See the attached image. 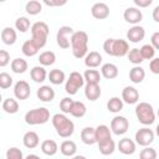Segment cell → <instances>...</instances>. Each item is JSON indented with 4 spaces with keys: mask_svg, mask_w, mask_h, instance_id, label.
Returning <instances> with one entry per match:
<instances>
[{
    "mask_svg": "<svg viewBox=\"0 0 159 159\" xmlns=\"http://www.w3.org/2000/svg\"><path fill=\"white\" fill-rule=\"evenodd\" d=\"M135 116H137L139 123H142L144 125H150L155 120L154 109H153L152 104H149L148 102H140V103L137 104V107H135Z\"/></svg>",
    "mask_w": 159,
    "mask_h": 159,
    "instance_id": "cell-5",
    "label": "cell"
},
{
    "mask_svg": "<svg viewBox=\"0 0 159 159\" xmlns=\"http://www.w3.org/2000/svg\"><path fill=\"white\" fill-rule=\"evenodd\" d=\"M22 143H24V145H25L26 148H29V149H34V148H36V147L39 145V143H40V138H39V135H37L36 132L30 130V132H26V133L24 134Z\"/></svg>",
    "mask_w": 159,
    "mask_h": 159,
    "instance_id": "cell-18",
    "label": "cell"
},
{
    "mask_svg": "<svg viewBox=\"0 0 159 159\" xmlns=\"http://www.w3.org/2000/svg\"><path fill=\"white\" fill-rule=\"evenodd\" d=\"M25 10H26V12L30 14V15H37V14L41 12L42 5H41V2L37 1V0H31V1H27V2H26Z\"/></svg>",
    "mask_w": 159,
    "mask_h": 159,
    "instance_id": "cell-37",
    "label": "cell"
},
{
    "mask_svg": "<svg viewBox=\"0 0 159 159\" xmlns=\"http://www.w3.org/2000/svg\"><path fill=\"white\" fill-rule=\"evenodd\" d=\"M149 70L154 73V75H159V57L153 58L149 63Z\"/></svg>",
    "mask_w": 159,
    "mask_h": 159,
    "instance_id": "cell-47",
    "label": "cell"
},
{
    "mask_svg": "<svg viewBox=\"0 0 159 159\" xmlns=\"http://www.w3.org/2000/svg\"><path fill=\"white\" fill-rule=\"evenodd\" d=\"M81 139L87 145H92V144L97 143V139H96V128H92V127L83 128L82 132H81Z\"/></svg>",
    "mask_w": 159,
    "mask_h": 159,
    "instance_id": "cell-21",
    "label": "cell"
},
{
    "mask_svg": "<svg viewBox=\"0 0 159 159\" xmlns=\"http://www.w3.org/2000/svg\"><path fill=\"white\" fill-rule=\"evenodd\" d=\"M84 96L89 101H97L101 97V87L99 84L87 83L84 87Z\"/></svg>",
    "mask_w": 159,
    "mask_h": 159,
    "instance_id": "cell-19",
    "label": "cell"
},
{
    "mask_svg": "<svg viewBox=\"0 0 159 159\" xmlns=\"http://www.w3.org/2000/svg\"><path fill=\"white\" fill-rule=\"evenodd\" d=\"M155 133H157V135L159 137V124L157 125V128H155Z\"/></svg>",
    "mask_w": 159,
    "mask_h": 159,
    "instance_id": "cell-54",
    "label": "cell"
},
{
    "mask_svg": "<svg viewBox=\"0 0 159 159\" xmlns=\"http://www.w3.org/2000/svg\"><path fill=\"white\" fill-rule=\"evenodd\" d=\"M101 73L97 70H86L83 73V78L87 83H93V84H99L101 81Z\"/></svg>",
    "mask_w": 159,
    "mask_h": 159,
    "instance_id": "cell-31",
    "label": "cell"
},
{
    "mask_svg": "<svg viewBox=\"0 0 159 159\" xmlns=\"http://www.w3.org/2000/svg\"><path fill=\"white\" fill-rule=\"evenodd\" d=\"M73 102H75V101H73L71 97H65V98L61 99V102H60V109L62 111L63 114H66V113H71Z\"/></svg>",
    "mask_w": 159,
    "mask_h": 159,
    "instance_id": "cell-42",
    "label": "cell"
},
{
    "mask_svg": "<svg viewBox=\"0 0 159 159\" xmlns=\"http://www.w3.org/2000/svg\"><path fill=\"white\" fill-rule=\"evenodd\" d=\"M118 150L124 155H130L135 152V143L129 138H123L118 143Z\"/></svg>",
    "mask_w": 159,
    "mask_h": 159,
    "instance_id": "cell-16",
    "label": "cell"
},
{
    "mask_svg": "<svg viewBox=\"0 0 159 159\" xmlns=\"http://www.w3.org/2000/svg\"><path fill=\"white\" fill-rule=\"evenodd\" d=\"M128 128H129V122L123 116H117L111 120V130L116 135H122L127 133Z\"/></svg>",
    "mask_w": 159,
    "mask_h": 159,
    "instance_id": "cell-9",
    "label": "cell"
},
{
    "mask_svg": "<svg viewBox=\"0 0 159 159\" xmlns=\"http://www.w3.org/2000/svg\"><path fill=\"white\" fill-rule=\"evenodd\" d=\"M15 27L20 32H26L30 29V20L27 17H25V16H20L15 21Z\"/></svg>",
    "mask_w": 159,
    "mask_h": 159,
    "instance_id": "cell-41",
    "label": "cell"
},
{
    "mask_svg": "<svg viewBox=\"0 0 159 159\" xmlns=\"http://www.w3.org/2000/svg\"><path fill=\"white\" fill-rule=\"evenodd\" d=\"M101 75L107 80H113L118 76V67L114 63H104L101 68Z\"/></svg>",
    "mask_w": 159,
    "mask_h": 159,
    "instance_id": "cell-24",
    "label": "cell"
},
{
    "mask_svg": "<svg viewBox=\"0 0 159 159\" xmlns=\"http://www.w3.org/2000/svg\"><path fill=\"white\" fill-rule=\"evenodd\" d=\"M1 107L9 114H14V113H16L19 111V103L14 98H6V99H4Z\"/></svg>",
    "mask_w": 159,
    "mask_h": 159,
    "instance_id": "cell-32",
    "label": "cell"
},
{
    "mask_svg": "<svg viewBox=\"0 0 159 159\" xmlns=\"http://www.w3.org/2000/svg\"><path fill=\"white\" fill-rule=\"evenodd\" d=\"M10 62V55L6 50H1L0 51V66L5 67L7 63Z\"/></svg>",
    "mask_w": 159,
    "mask_h": 159,
    "instance_id": "cell-46",
    "label": "cell"
},
{
    "mask_svg": "<svg viewBox=\"0 0 159 159\" xmlns=\"http://www.w3.org/2000/svg\"><path fill=\"white\" fill-rule=\"evenodd\" d=\"M50 119V111L45 107L35 108L25 114V122L30 125H37V124H45Z\"/></svg>",
    "mask_w": 159,
    "mask_h": 159,
    "instance_id": "cell-6",
    "label": "cell"
},
{
    "mask_svg": "<svg viewBox=\"0 0 159 159\" xmlns=\"http://www.w3.org/2000/svg\"><path fill=\"white\" fill-rule=\"evenodd\" d=\"M30 76H31V78H32L34 82L42 83L46 80V77H47V72L43 68V66H35L30 71Z\"/></svg>",
    "mask_w": 159,
    "mask_h": 159,
    "instance_id": "cell-23",
    "label": "cell"
},
{
    "mask_svg": "<svg viewBox=\"0 0 159 159\" xmlns=\"http://www.w3.org/2000/svg\"><path fill=\"white\" fill-rule=\"evenodd\" d=\"M11 84H12V77L6 72H1L0 73V87L2 89H6Z\"/></svg>",
    "mask_w": 159,
    "mask_h": 159,
    "instance_id": "cell-44",
    "label": "cell"
},
{
    "mask_svg": "<svg viewBox=\"0 0 159 159\" xmlns=\"http://www.w3.org/2000/svg\"><path fill=\"white\" fill-rule=\"evenodd\" d=\"M91 14L94 19L98 20L107 19L109 16V6L106 2H96L91 9Z\"/></svg>",
    "mask_w": 159,
    "mask_h": 159,
    "instance_id": "cell-13",
    "label": "cell"
},
{
    "mask_svg": "<svg viewBox=\"0 0 159 159\" xmlns=\"http://www.w3.org/2000/svg\"><path fill=\"white\" fill-rule=\"evenodd\" d=\"M139 159H157V150L150 147H145L142 149L139 154Z\"/></svg>",
    "mask_w": 159,
    "mask_h": 159,
    "instance_id": "cell-43",
    "label": "cell"
},
{
    "mask_svg": "<svg viewBox=\"0 0 159 159\" xmlns=\"http://www.w3.org/2000/svg\"><path fill=\"white\" fill-rule=\"evenodd\" d=\"M102 63V56L97 51H91L84 57V65L88 68H96Z\"/></svg>",
    "mask_w": 159,
    "mask_h": 159,
    "instance_id": "cell-17",
    "label": "cell"
},
{
    "mask_svg": "<svg viewBox=\"0 0 159 159\" xmlns=\"http://www.w3.org/2000/svg\"><path fill=\"white\" fill-rule=\"evenodd\" d=\"M139 50H140V53H142L143 60H153V57H154V55H155V48H154L150 43L143 45Z\"/></svg>",
    "mask_w": 159,
    "mask_h": 159,
    "instance_id": "cell-39",
    "label": "cell"
},
{
    "mask_svg": "<svg viewBox=\"0 0 159 159\" xmlns=\"http://www.w3.org/2000/svg\"><path fill=\"white\" fill-rule=\"evenodd\" d=\"M153 0H134V4L138 6V7H147L149 5H152Z\"/></svg>",
    "mask_w": 159,
    "mask_h": 159,
    "instance_id": "cell-50",
    "label": "cell"
},
{
    "mask_svg": "<svg viewBox=\"0 0 159 159\" xmlns=\"http://www.w3.org/2000/svg\"><path fill=\"white\" fill-rule=\"evenodd\" d=\"M158 117H159V109H158Z\"/></svg>",
    "mask_w": 159,
    "mask_h": 159,
    "instance_id": "cell-55",
    "label": "cell"
},
{
    "mask_svg": "<svg viewBox=\"0 0 159 159\" xmlns=\"http://www.w3.org/2000/svg\"><path fill=\"white\" fill-rule=\"evenodd\" d=\"M52 125L56 129V133L62 138H68L75 132V124L68 119L63 113H56L52 117Z\"/></svg>",
    "mask_w": 159,
    "mask_h": 159,
    "instance_id": "cell-3",
    "label": "cell"
},
{
    "mask_svg": "<svg viewBox=\"0 0 159 159\" xmlns=\"http://www.w3.org/2000/svg\"><path fill=\"white\" fill-rule=\"evenodd\" d=\"M87 112V108H86V104L83 102H80V101H75L73 102V106H72V109H71V113L73 117L76 118H82Z\"/></svg>",
    "mask_w": 159,
    "mask_h": 159,
    "instance_id": "cell-35",
    "label": "cell"
},
{
    "mask_svg": "<svg viewBox=\"0 0 159 159\" xmlns=\"http://www.w3.org/2000/svg\"><path fill=\"white\" fill-rule=\"evenodd\" d=\"M72 53L76 58H83L88 51V35L84 31H76L71 37Z\"/></svg>",
    "mask_w": 159,
    "mask_h": 159,
    "instance_id": "cell-1",
    "label": "cell"
},
{
    "mask_svg": "<svg viewBox=\"0 0 159 159\" xmlns=\"http://www.w3.org/2000/svg\"><path fill=\"white\" fill-rule=\"evenodd\" d=\"M14 94L17 99L20 101H24V99H27L31 94V88H30V84L24 81V80H20L15 83L14 86Z\"/></svg>",
    "mask_w": 159,
    "mask_h": 159,
    "instance_id": "cell-11",
    "label": "cell"
},
{
    "mask_svg": "<svg viewBox=\"0 0 159 159\" xmlns=\"http://www.w3.org/2000/svg\"><path fill=\"white\" fill-rule=\"evenodd\" d=\"M103 50L109 56L123 57L129 52V45L123 39H107L103 43Z\"/></svg>",
    "mask_w": 159,
    "mask_h": 159,
    "instance_id": "cell-2",
    "label": "cell"
},
{
    "mask_svg": "<svg viewBox=\"0 0 159 159\" xmlns=\"http://www.w3.org/2000/svg\"><path fill=\"white\" fill-rule=\"evenodd\" d=\"M98 149H99V153L103 154V155H109L112 154L114 150H116V143L114 140L111 138L108 140H104V142H101L98 143Z\"/></svg>",
    "mask_w": 159,
    "mask_h": 159,
    "instance_id": "cell-29",
    "label": "cell"
},
{
    "mask_svg": "<svg viewBox=\"0 0 159 159\" xmlns=\"http://www.w3.org/2000/svg\"><path fill=\"white\" fill-rule=\"evenodd\" d=\"M6 159H24V155L19 148L12 147L6 150Z\"/></svg>",
    "mask_w": 159,
    "mask_h": 159,
    "instance_id": "cell-45",
    "label": "cell"
},
{
    "mask_svg": "<svg viewBox=\"0 0 159 159\" xmlns=\"http://www.w3.org/2000/svg\"><path fill=\"white\" fill-rule=\"evenodd\" d=\"M67 1L66 0H62V1H60V0H57V1H48V0H45L43 1V4L45 5H47V6H62V5H65Z\"/></svg>",
    "mask_w": 159,
    "mask_h": 159,
    "instance_id": "cell-49",
    "label": "cell"
},
{
    "mask_svg": "<svg viewBox=\"0 0 159 159\" xmlns=\"http://www.w3.org/2000/svg\"><path fill=\"white\" fill-rule=\"evenodd\" d=\"M123 17L127 22L133 24V26H134V25H137L142 21L143 14L138 7H127L123 12Z\"/></svg>",
    "mask_w": 159,
    "mask_h": 159,
    "instance_id": "cell-12",
    "label": "cell"
},
{
    "mask_svg": "<svg viewBox=\"0 0 159 159\" xmlns=\"http://www.w3.org/2000/svg\"><path fill=\"white\" fill-rule=\"evenodd\" d=\"M36 94H37V98L42 102H51L55 98V91L50 86H41L37 89Z\"/></svg>",
    "mask_w": 159,
    "mask_h": 159,
    "instance_id": "cell-20",
    "label": "cell"
},
{
    "mask_svg": "<svg viewBox=\"0 0 159 159\" xmlns=\"http://www.w3.org/2000/svg\"><path fill=\"white\" fill-rule=\"evenodd\" d=\"M72 35H73V29L71 26H61L57 31V35H56L57 45L63 50L68 48L71 45Z\"/></svg>",
    "mask_w": 159,
    "mask_h": 159,
    "instance_id": "cell-8",
    "label": "cell"
},
{
    "mask_svg": "<svg viewBox=\"0 0 159 159\" xmlns=\"http://www.w3.org/2000/svg\"><path fill=\"white\" fill-rule=\"evenodd\" d=\"M128 60H129V62H132V63H134L137 66L144 61L143 57H142V53H140V50L139 48H132V50H129V52H128Z\"/></svg>",
    "mask_w": 159,
    "mask_h": 159,
    "instance_id": "cell-40",
    "label": "cell"
},
{
    "mask_svg": "<svg viewBox=\"0 0 159 159\" xmlns=\"http://www.w3.org/2000/svg\"><path fill=\"white\" fill-rule=\"evenodd\" d=\"M84 84V78L83 76L77 72V71H73L70 73V77L68 80L66 81V84H65V91L66 93H68L70 96H73L77 93V91Z\"/></svg>",
    "mask_w": 159,
    "mask_h": 159,
    "instance_id": "cell-7",
    "label": "cell"
},
{
    "mask_svg": "<svg viewBox=\"0 0 159 159\" xmlns=\"http://www.w3.org/2000/svg\"><path fill=\"white\" fill-rule=\"evenodd\" d=\"M66 76H65V72L60 68H55V70H51L50 73H48V80L52 84H61L63 81H65Z\"/></svg>",
    "mask_w": 159,
    "mask_h": 159,
    "instance_id": "cell-30",
    "label": "cell"
},
{
    "mask_svg": "<svg viewBox=\"0 0 159 159\" xmlns=\"http://www.w3.org/2000/svg\"><path fill=\"white\" fill-rule=\"evenodd\" d=\"M60 152L65 157H75L77 152V145L73 140H63L60 145Z\"/></svg>",
    "mask_w": 159,
    "mask_h": 159,
    "instance_id": "cell-22",
    "label": "cell"
},
{
    "mask_svg": "<svg viewBox=\"0 0 159 159\" xmlns=\"http://www.w3.org/2000/svg\"><path fill=\"white\" fill-rule=\"evenodd\" d=\"M150 45L155 48V50H159V31L154 32L150 37Z\"/></svg>",
    "mask_w": 159,
    "mask_h": 159,
    "instance_id": "cell-48",
    "label": "cell"
},
{
    "mask_svg": "<svg viewBox=\"0 0 159 159\" xmlns=\"http://www.w3.org/2000/svg\"><path fill=\"white\" fill-rule=\"evenodd\" d=\"M27 62L24 58H15L11 62V70L14 73H24L27 70Z\"/></svg>",
    "mask_w": 159,
    "mask_h": 159,
    "instance_id": "cell-36",
    "label": "cell"
},
{
    "mask_svg": "<svg viewBox=\"0 0 159 159\" xmlns=\"http://www.w3.org/2000/svg\"><path fill=\"white\" fill-rule=\"evenodd\" d=\"M144 77H145V71L140 66H134L129 71V80L133 83H140V82H143Z\"/></svg>",
    "mask_w": 159,
    "mask_h": 159,
    "instance_id": "cell-27",
    "label": "cell"
},
{
    "mask_svg": "<svg viewBox=\"0 0 159 159\" xmlns=\"http://www.w3.org/2000/svg\"><path fill=\"white\" fill-rule=\"evenodd\" d=\"M41 150H42L43 154H46V155H48V157H52V155H55V154L57 153L58 145H57V143H56L55 140H52V139H46V140H43V142L41 143Z\"/></svg>",
    "mask_w": 159,
    "mask_h": 159,
    "instance_id": "cell-25",
    "label": "cell"
},
{
    "mask_svg": "<svg viewBox=\"0 0 159 159\" xmlns=\"http://www.w3.org/2000/svg\"><path fill=\"white\" fill-rule=\"evenodd\" d=\"M153 19H154L155 22H159V5L155 6L154 10H153Z\"/></svg>",
    "mask_w": 159,
    "mask_h": 159,
    "instance_id": "cell-51",
    "label": "cell"
},
{
    "mask_svg": "<svg viewBox=\"0 0 159 159\" xmlns=\"http://www.w3.org/2000/svg\"><path fill=\"white\" fill-rule=\"evenodd\" d=\"M154 140V132L149 128H140L135 132V142L142 147H148Z\"/></svg>",
    "mask_w": 159,
    "mask_h": 159,
    "instance_id": "cell-10",
    "label": "cell"
},
{
    "mask_svg": "<svg viewBox=\"0 0 159 159\" xmlns=\"http://www.w3.org/2000/svg\"><path fill=\"white\" fill-rule=\"evenodd\" d=\"M21 51H22V53H24L25 56L32 57V56H35V55L39 52V48L34 45V42H32L31 40H27V41L24 42V45H22V47H21Z\"/></svg>",
    "mask_w": 159,
    "mask_h": 159,
    "instance_id": "cell-38",
    "label": "cell"
},
{
    "mask_svg": "<svg viewBox=\"0 0 159 159\" xmlns=\"http://www.w3.org/2000/svg\"><path fill=\"white\" fill-rule=\"evenodd\" d=\"M122 101L128 104H135L139 101V92L134 87L127 86L122 91Z\"/></svg>",
    "mask_w": 159,
    "mask_h": 159,
    "instance_id": "cell-14",
    "label": "cell"
},
{
    "mask_svg": "<svg viewBox=\"0 0 159 159\" xmlns=\"http://www.w3.org/2000/svg\"><path fill=\"white\" fill-rule=\"evenodd\" d=\"M48 26L43 21H37L31 26V41L34 45L40 50L42 48L46 42H47V36H48Z\"/></svg>",
    "mask_w": 159,
    "mask_h": 159,
    "instance_id": "cell-4",
    "label": "cell"
},
{
    "mask_svg": "<svg viewBox=\"0 0 159 159\" xmlns=\"http://www.w3.org/2000/svg\"><path fill=\"white\" fill-rule=\"evenodd\" d=\"M17 39V35H16V31L12 29V27H4L2 31H1V40L5 45H12L15 43Z\"/></svg>",
    "mask_w": 159,
    "mask_h": 159,
    "instance_id": "cell-26",
    "label": "cell"
},
{
    "mask_svg": "<svg viewBox=\"0 0 159 159\" xmlns=\"http://www.w3.org/2000/svg\"><path fill=\"white\" fill-rule=\"evenodd\" d=\"M25 159H41L39 155H36V154H29Z\"/></svg>",
    "mask_w": 159,
    "mask_h": 159,
    "instance_id": "cell-52",
    "label": "cell"
},
{
    "mask_svg": "<svg viewBox=\"0 0 159 159\" xmlns=\"http://www.w3.org/2000/svg\"><path fill=\"white\" fill-rule=\"evenodd\" d=\"M144 36H145V30L139 25H134L127 31V39L129 40V42H133V43L142 41Z\"/></svg>",
    "mask_w": 159,
    "mask_h": 159,
    "instance_id": "cell-15",
    "label": "cell"
},
{
    "mask_svg": "<svg viewBox=\"0 0 159 159\" xmlns=\"http://www.w3.org/2000/svg\"><path fill=\"white\" fill-rule=\"evenodd\" d=\"M55 61H56V55L52 51H43L39 56V62L42 66H51L55 63Z\"/></svg>",
    "mask_w": 159,
    "mask_h": 159,
    "instance_id": "cell-33",
    "label": "cell"
},
{
    "mask_svg": "<svg viewBox=\"0 0 159 159\" xmlns=\"http://www.w3.org/2000/svg\"><path fill=\"white\" fill-rule=\"evenodd\" d=\"M107 108L112 113H118L119 111L123 109V101L119 97H112L107 102Z\"/></svg>",
    "mask_w": 159,
    "mask_h": 159,
    "instance_id": "cell-34",
    "label": "cell"
},
{
    "mask_svg": "<svg viewBox=\"0 0 159 159\" xmlns=\"http://www.w3.org/2000/svg\"><path fill=\"white\" fill-rule=\"evenodd\" d=\"M72 159H87V158L83 155H75V157H72Z\"/></svg>",
    "mask_w": 159,
    "mask_h": 159,
    "instance_id": "cell-53",
    "label": "cell"
},
{
    "mask_svg": "<svg viewBox=\"0 0 159 159\" xmlns=\"http://www.w3.org/2000/svg\"><path fill=\"white\" fill-rule=\"evenodd\" d=\"M111 129L109 127L104 125V124H101L96 128V139H97V143H101V142H104V140H108L111 139Z\"/></svg>",
    "mask_w": 159,
    "mask_h": 159,
    "instance_id": "cell-28",
    "label": "cell"
}]
</instances>
